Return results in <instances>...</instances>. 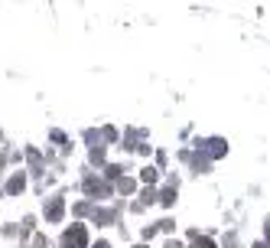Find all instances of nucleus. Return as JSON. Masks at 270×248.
Segmentation results:
<instances>
[{"mask_svg":"<svg viewBox=\"0 0 270 248\" xmlns=\"http://www.w3.org/2000/svg\"><path fill=\"white\" fill-rule=\"evenodd\" d=\"M98 248H107V245H98Z\"/></svg>","mask_w":270,"mask_h":248,"instance_id":"7ed1b4c3","label":"nucleus"},{"mask_svg":"<svg viewBox=\"0 0 270 248\" xmlns=\"http://www.w3.org/2000/svg\"><path fill=\"white\" fill-rule=\"evenodd\" d=\"M192 248H215V245L209 242V238H195V242H192Z\"/></svg>","mask_w":270,"mask_h":248,"instance_id":"f03ea898","label":"nucleus"},{"mask_svg":"<svg viewBox=\"0 0 270 248\" xmlns=\"http://www.w3.org/2000/svg\"><path fill=\"white\" fill-rule=\"evenodd\" d=\"M85 229L82 225H72L69 229V235H65V248H85Z\"/></svg>","mask_w":270,"mask_h":248,"instance_id":"f257e3e1","label":"nucleus"}]
</instances>
